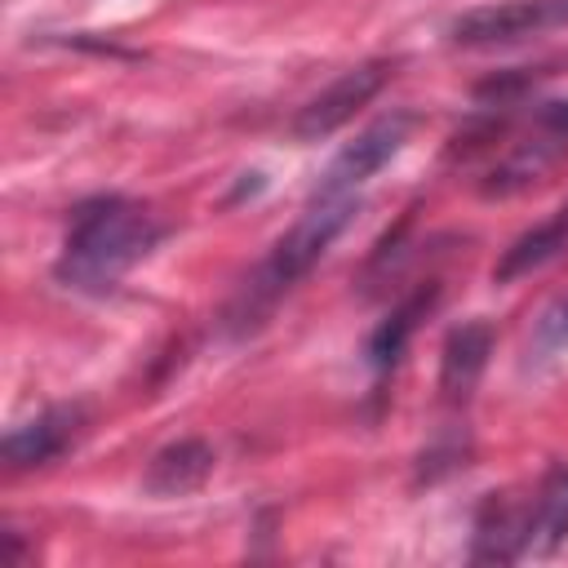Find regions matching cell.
Wrapping results in <instances>:
<instances>
[{"label":"cell","instance_id":"obj_1","mask_svg":"<svg viewBox=\"0 0 568 568\" xmlns=\"http://www.w3.org/2000/svg\"><path fill=\"white\" fill-rule=\"evenodd\" d=\"M160 235L164 226L146 204L124 195H98L71 213L53 262V280L71 293L106 297L160 244Z\"/></svg>","mask_w":568,"mask_h":568},{"label":"cell","instance_id":"obj_2","mask_svg":"<svg viewBox=\"0 0 568 568\" xmlns=\"http://www.w3.org/2000/svg\"><path fill=\"white\" fill-rule=\"evenodd\" d=\"M355 209H359V195H337V200H315L311 195V204H306V213L271 244V253L257 262V271L244 280V288H240V297H235V306H231V328L235 333H248L253 324H262L271 311H275V302L328 253V244L351 226V217H355Z\"/></svg>","mask_w":568,"mask_h":568},{"label":"cell","instance_id":"obj_3","mask_svg":"<svg viewBox=\"0 0 568 568\" xmlns=\"http://www.w3.org/2000/svg\"><path fill=\"white\" fill-rule=\"evenodd\" d=\"M568 27V0H497L453 18L448 40L462 49H506Z\"/></svg>","mask_w":568,"mask_h":568},{"label":"cell","instance_id":"obj_4","mask_svg":"<svg viewBox=\"0 0 568 568\" xmlns=\"http://www.w3.org/2000/svg\"><path fill=\"white\" fill-rule=\"evenodd\" d=\"M408 129H413V115H408V111H390V115L373 120L364 133H355V138H351V142L328 160V169L320 173L315 200L359 195V186H364L382 164H390V160L404 151Z\"/></svg>","mask_w":568,"mask_h":568},{"label":"cell","instance_id":"obj_5","mask_svg":"<svg viewBox=\"0 0 568 568\" xmlns=\"http://www.w3.org/2000/svg\"><path fill=\"white\" fill-rule=\"evenodd\" d=\"M386 80H390V62H382V58L342 71V75L328 80L306 106H297V115H293V138H297V142H324L328 133H337L342 124H351L355 111L368 106Z\"/></svg>","mask_w":568,"mask_h":568},{"label":"cell","instance_id":"obj_6","mask_svg":"<svg viewBox=\"0 0 568 568\" xmlns=\"http://www.w3.org/2000/svg\"><path fill=\"white\" fill-rule=\"evenodd\" d=\"M568 541V466H550L519 497V555H555Z\"/></svg>","mask_w":568,"mask_h":568},{"label":"cell","instance_id":"obj_7","mask_svg":"<svg viewBox=\"0 0 568 568\" xmlns=\"http://www.w3.org/2000/svg\"><path fill=\"white\" fill-rule=\"evenodd\" d=\"M488 351H493V328L484 320H466L457 324L448 337H444V359H439V395L444 404H466L484 364H488Z\"/></svg>","mask_w":568,"mask_h":568},{"label":"cell","instance_id":"obj_8","mask_svg":"<svg viewBox=\"0 0 568 568\" xmlns=\"http://www.w3.org/2000/svg\"><path fill=\"white\" fill-rule=\"evenodd\" d=\"M75 430H80V408H67V404L44 408V413H36L31 422H18L4 435V462L13 470L44 466V462H53L75 439Z\"/></svg>","mask_w":568,"mask_h":568},{"label":"cell","instance_id":"obj_9","mask_svg":"<svg viewBox=\"0 0 568 568\" xmlns=\"http://www.w3.org/2000/svg\"><path fill=\"white\" fill-rule=\"evenodd\" d=\"M213 448L204 444V439H195V435H186V439H173V444H164L151 462H146V475H142V488L151 493V497H186V493H195L209 475H213Z\"/></svg>","mask_w":568,"mask_h":568},{"label":"cell","instance_id":"obj_10","mask_svg":"<svg viewBox=\"0 0 568 568\" xmlns=\"http://www.w3.org/2000/svg\"><path fill=\"white\" fill-rule=\"evenodd\" d=\"M568 248V204L564 209H555L550 217H541L532 231H524L519 240H510V248L497 257V266H493V280L497 284H510V280H519V275H528V271H537V266H546L550 257H559Z\"/></svg>","mask_w":568,"mask_h":568},{"label":"cell","instance_id":"obj_11","mask_svg":"<svg viewBox=\"0 0 568 568\" xmlns=\"http://www.w3.org/2000/svg\"><path fill=\"white\" fill-rule=\"evenodd\" d=\"M430 302H435V288H422V293H413L408 302H399V306L373 328V337H368V364H373V373H386V368L399 364L404 342L413 337V328H417V320L430 311Z\"/></svg>","mask_w":568,"mask_h":568},{"label":"cell","instance_id":"obj_12","mask_svg":"<svg viewBox=\"0 0 568 568\" xmlns=\"http://www.w3.org/2000/svg\"><path fill=\"white\" fill-rule=\"evenodd\" d=\"M564 346H568V297H559L555 306L541 311V320L532 324L528 351H532V359H550V355H559Z\"/></svg>","mask_w":568,"mask_h":568}]
</instances>
